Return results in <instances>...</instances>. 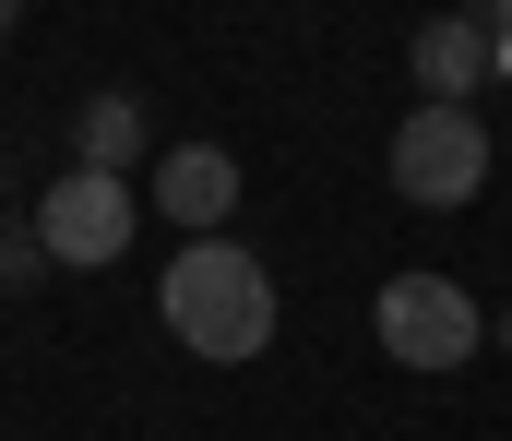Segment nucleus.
Wrapping results in <instances>:
<instances>
[{
	"instance_id": "nucleus-1",
	"label": "nucleus",
	"mask_w": 512,
	"mask_h": 441,
	"mask_svg": "<svg viewBox=\"0 0 512 441\" xmlns=\"http://www.w3.org/2000/svg\"><path fill=\"white\" fill-rule=\"evenodd\" d=\"M155 310H167V334H179L191 358H215V370H239V358L274 346V275H262V251H239V239H179Z\"/></svg>"
},
{
	"instance_id": "nucleus-2",
	"label": "nucleus",
	"mask_w": 512,
	"mask_h": 441,
	"mask_svg": "<svg viewBox=\"0 0 512 441\" xmlns=\"http://www.w3.org/2000/svg\"><path fill=\"white\" fill-rule=\"evenodd\" d=\"M393 191H405V203H417V215H441V203H477V191H489V120H477V108H429V96H417V108H405V120H393Z\"/></svg>"
},
{
	"instance_id": "nucleus-3",
	"label": "nucleus",
	"mask_w": 512,
	"mask_h": 441,
	"mask_svg": "<svg viewBox=\"0 0 512 441\" xmlns=\"http://www.w3.org/2000/svg\"><path fill=\"white\" fill-rule=\"evenodd\" d=\"M370 334H382L393 370H465L477 358V298L453 287V275H382V298H370Z\"/></svg>"
},
{
	"instance_id": "nucleus-4",
	"label": "nucleus",
	"mask_w": 512,
	"mask_h": 441,
	"mask_svg": "<svg viewBox=\"0 0 512 441\" xmlns=\"http://www.w3.org/2000/svg\"><path fill=\"white\" fill-rule=\"evenodd\" d=\"M131 227H143V215H131V179H108V167H72V179L36 191V239H48V263H72V275L120 263Z\"/></svg>"
},
{
	"instance_id": "nucleus-5",
	"label": "nucleus",
	"mask_w": 512,
	"mask_h": 441,
	"mask_svg": "<svg viewBox=\"0 0 512 441\" xmlns=\"http://www.w3.org/2000/svg\"><path fill=\"white\" fill-rule=\"evenodd\" d=\"M405 72H417L429 108H477V84L501 72V36H489L477 12H429V24L405 36Z\"/></svg>"
},
{
	"instance_id": "nucleus-6",
	"label": "nucleus",
	"mask_w": 512,
	"mask_h": 441,
	"mask_svg": "<svg viewBox=\"0 0 512 441\" xmlns=\"http://www.w3.org/2000/svg\"><path fill=\"white\" fill-rule=\"evenodd\" d=\"M155 215L191 227V239H227V215H239V155L227 144H167L155 155Z\"/></svg>"
},
{
	"instance_id": "nucleus-7",
	"label": "nucleus",
	"mask_w": 512,
	"mask_h": 441,
	"mask_svg": "<svg viewBox=\"0 0 512 441\" xmlns=\"http://www.w3.org/2000/svg\"><path fill=\"white\" fill-rule=\"evenodd\" d=\"M131 155H155V132H143V96H131V84L84 96V120H72V167H108V179H120Z\"/></svg>"
},
{
	"instance_id": "nucleus-8",
	"label": "nucleus",
	"mask_w": 512,
	"mask_h": 441,
	"mask_svg": "<svg viewBox=\"0 0 512 441\" xmlns=\"http://www.w3.org/2000/svg\"><path fill=\"white\" fill-rule=\"evenodd\" d=\"M36 275H48V239H36V215H24V227L0 215V298H12V287H36Z\"/></svg>"
},
{
	"instance_id": "nucleus-9",
	"label": "nucleus",
	"mask_w": 512,
	"mask_h": 441,
	"mask_svg": "<svg viewBox=\"0 0 512 441\" xmlns=\"http://www.w3.org/2000/svg\"><path fill=\"white\" fill-rule=\"evenodd\" d=\"M489 36H501V48H512V0H489Z\"/></svg>"
},
{
	"instance_id": "nucleus-10",
	"label": "nucleus",
	"mask_w": 512,
	"mask_h": 441,
	"mask_svg": "<svg viewBox=\"0 0 512 441\" xmlns=\"http://www.w3.org/2000/svg\"><path fill=\"white\" fill-rule=\"evenodd\" d=\"M12 24H24V0H0V36H12Z\"/></svg>"
},
{
	"instance_id": "nucleus-11",
	"label": "nucleus",
	"mask_w": 512,
	"mask_h": 441,
	"mask_svg": "<svg viewBox=\"0 0 512 441\" xmlns=\"http://www.w3.org/2000/svg\"><path fill=\"white\" fill-rule=\"evenodd\" d=\"M0 203H12V155H0Z\"/></svg>"
},
{
	"instance_id": "nucleus-12",
	"label": "nucleus",
	"mask_w": 512,
	"mask_h": 441,
	"mask_svg": "<svg viewBox=\"0 0 512 441\" xmlns=\"http://www.w3.org/2000/svg\"><path fill=\"white\" fill-rule=\"evenodd\" d=\"M489 334H501V346H512V310H501V322H489Z\"/></svg>"
}]
</instances>
